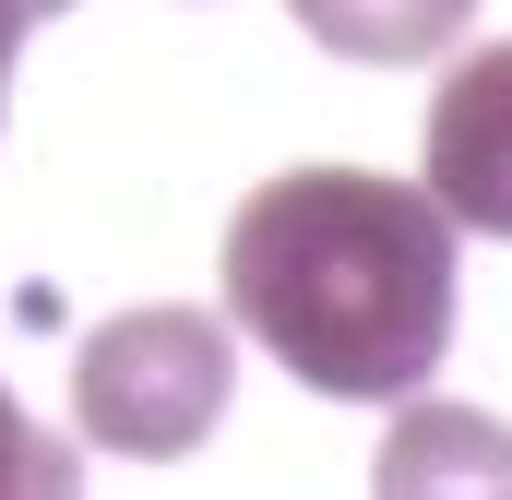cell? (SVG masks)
Listing matches in <instances>:
<instances>
[{
  "mask_svg": "<svg viewBox=\"0 0 512 500\" xmlns=\"http://www.w3.org/2000/svg\"><path fill=\"white\" fill-rule=\"evenodd\" d=\"M60 489H84V453H60V441L0 393V500H60Z\"/></svg>",
  "mask_w": 512,
  "mask_h": 500,
  "instance_id": "cell-5",
  "label": "cell"
},
{
  "mask_svg": "<svg viewBox=\"0 0 512 500\" xmlns=\"http://www.w3.org/2000/svg\"><path fill=\"white\" fill-rule=\"evenodd\" d=\"M24 24H36V12H24V0H0V108H12V60H24Z\"/></svg>",
  "mask_w": 512,
  "mask_h": 500,
  "instance_id": "cell-6",
  "label": "cell"
},
{
  "mask_svg": "<svg viewBox=\"0 0 512 500\" xmlns=\"http://www.w3.org/2000/svg\"><path fill=\"white\" fill-rule=\"evenodd\" d=\"M334 60H382V72H405V60H441L465 24H477V0H286Z\"/></svg>",
  "mask_w": 512,
  "mask_h": 500,
  "instance_id": "cell-4",
  "label": "cell"
},
{
  "mask_svg": "<svg viewBox=\"0 0 512 500\" xmlns=\"http://www.w3.org/2000/svg\"><path fill=\"white\" fill-rule=\"evenodd\" d=\"M24 12H72V0H24Z\"/></svg>",
  "mask_w": 512,
  "mask_h": 500,
  "instance_id": "cell-7",
  "label": "cell"
},
{
  "mask_svg": "<svg viewBox=\"0 0 512 500\" xmlns=\"http://www.w3.org/2000/svg\"><path fill=\"white\" fill-rule=\"evenodd\" d=\"M429 191H441L453 227L512 239V36L441 72V96H429Z\"/></svg>",
  "mask_w": 512,
  "mask_h": 500,
  "instance_id": "cell-3",
  "label": "cell"
},
{
  "mask_svg": "<svg viewBox=\"0 0 512 500\" xmlns=\"http://www.w3.org/2000/svg\"><path fill=\"white\" fill-rule=\"evenodd\" d=\"M227 322L334 405H393L453 346V215L429 179L286 167L227 215Z\"/></svg>",
  "mask_w": 512,
  "mask_h": 500,
  "instance_id": "cell-1",
  "label": "cell"
},
{
  "mask_svg": "<svg viewBox=\"0 0 512 500\" xmlns=\"http://www.w3.org/2000/svg\"><path fill=\"white\" fill-rule=\"evenodd\" d=\"M227 393H239V322L179 310V298L96 322L84 358H72V417H84V441H108L131 465L191 453V441L227 417Z\"/></svg>",
  "mask_w": 512,
  "mask_h": 500,
  "instance_id": "cell-2",
  "label": "cell"
}]
</instances>
